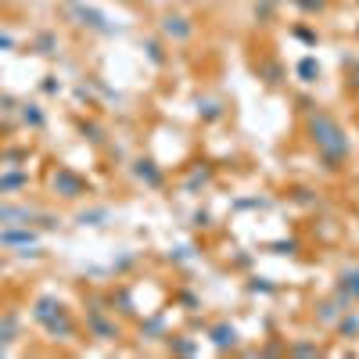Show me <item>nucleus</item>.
Returning a JSON list of instances; mask_svg holds the SVG:
<instances>
[{"label":"nucleus","instance_id":"nucleus-26","mask_svg":"<svg viewBox=\"0 0 359 359\" xmlns=\"http://www.w3.org/2000/svg\"><path fill=\"white\" fill-rule=\"evenodd\" d=\"M29 158V147H8V151H0V165H18Z\"/></svg>","mask_w":359,"mask_h":359},{"label":"nucleus","instance_id":"nucleus-16","mask_svg":"<svg viewBox=\"0 0 359 359\" xmlns=\"http://www.w3.org/2000/svg\"><path fill=\"white\" fill-rule=\"evenodd\" d=\"M259 79H266L269 86H277V83L287 79V69L280 62H259Z\"/></svg>","mask_w":359,"mask_h":359},{"label":"nucleus","instance_id":"nucleus-9","mask_svg":"<svg viewBox=\"0 0 359 359\" xmlns=\"http://www.w3.org/2000/svg\"><path fill=\"white\" fill-rule=\"evenodd\" d=\"M72 11V18H76V25H83V29H90V33H115V25L97 11V8H86L83 4V0H79V4H72L69 8Z\"/></svg>","mask_w":359,"mask_h":359},{"label":"nucleus","instance_id":"nucleus-37","mask_svg":"<svg viewBox=\"0 0 359 359\" xmlns=\"http://www.w3.org/2000/svg\"><path fill=\"white\" fill-rule=\"evenodd\" d=\"M180 302H184V306H191V309H194V306H198V298H194V294H187V291H184V294H180Z\"/></svg>","mask_w":359,"mask_h":359},{"label":"nucleus","instance_id":"nucleus-31","mask_svg":"<svg viewBox=\"0 0 359 359\" xmlns=\"http://www.w3.org/2000/svg\"><path fill=\"white\" fill-rule=\"evenodd\" d=\"M269 15H273V0H262V4H255V18L266 22Z\"/></svg>","mask_w":359,"mask_h":359},{"label":"nucleus","instance_id":"nucleus-4","mask_svg":"<svg viewBox=\"0 0 359 359\" xmlns=\"http://www.w3.org/2000/svg\"><path fill=\"white\" fill-rule=\"evenodd\" d=\"M50 191H54L57 198H65V201H79V198L94 194V184H90L83 172H76L72 165H57V169L50 172Z\"/></svg>","mask_w":359,"mask_h":359},{"label":"nucleus","instance_id":"nucleus-2","mask_svg":"<svg viewBox=\"0 0 359 359\" xmlns=\"http://www.w3.org/2000/svg\"><path fill=\"white\" fill-rule=\"evenodd\" d=\"M29 316H33L36 327H40L47 338H54V341H72L76 331H79L72 309L57 294H40L36 302H33V309H29Z\"/></svg>","mask_w":359,"mask_h":359},{"label":"nucleus","instance_id":"nucleus-24","mask_svg":"<svg viewBox=\"0 0 359 359\" xmlns=\"http://www.w3.org/2000/svg\"><path fill=\"white\" fill-rule=\"evenodd\" d=\"M76 219H79L83 226H86V223H90V226H101V223L108 219V208H83Z\"/></svg>","mask_w":359,"mask_h":359},{"label":"nucleus","instance_id":"nucleus-35","mask_svg":"<svg viewBox=\"0 0 359 359\" xmlns=\"http://www.w3.org/2000/svg\"><path fill=\"white\" fill-rule=\"evenodd\" d=\"M352 69V90H355V97H359V62H345Z\"/></svg>","mask_w":359,"mask_h":359},{"label":"nucleus","instance_id":"nucleus-21","mask_svg":"<svg viewBox=\"0 0 359 359\" xmlns=\"http://www.w3.org/2000/svg\"><path fill=\"white\" fill-rule=\"evenodd\" d=\"M79 130H83V137H86L90 144H104V126H101V123H94V118H83Z\"/></svg>","mask_w":359,"mask_h":359},{"label":"nucleus","instance_id":"nucleus-40","mask_svg":"<svg viewBox=\"0 0 359 359\" xmlns=\"http://www.w3.org/2000/svg\"><path fill=\"white\" fill-rule=\"evenodd\" d=\"M355 36H359V25H355Z\"/></svg>","mask_w":359,"mask_h":359},{"label":"nucleus","instance_id":"nucleus-30","mask_svg":"<svg viewBox=\"0 0 359 359\" xmlns=\"http://www.w3.org/2000/svg\"><path fill=\"white\" fill-rule=\"evenodd\" d=\"M291 355H320V345H291Z\"/></svg>","mask_w":359,"mask_h":359},{"label":"nucleus","instance_id":"nucleus-20","mask_svg":"<svg viewBox=\"0 0 359 359\" xmlns=\"http://www.w3.org/2000/svg\"><path fill=\"white\" fill-rule=\"evenodd\" d=\"M208 184H212V165H205V169H194V172H191V180L184 184V191H187V194H194L198 187H208Z\"/></svg>","mask_w":359,"mask_h":359},{"label":"nucleus","instance_id":"nucleus-1","mask_svg":"<svg viewBox=\"0 0 359 359\" xmlns=\"http://www.w3.org/2000/svg\"><path fill=\"white\" fill-rule=\"evenodd\" d=\"M306 133L316 147V155L323 162L327 172H341L348 155H352V147H348V133L345 126L338 123V118L331 111H323V108H313L309 118H306Z\"/></svg>","mask_w":359,"mask_h":359},{"label":"nucleus","instance_id":"nucleus-36","mask_svg":"<svg viewBox=\"0 0 359 359\" xmlns=\"http://www.w3.org/2000/svg\"><path fill=\"white\" fill-rule=\"evenodd\" d=\"M294 36H298V40H306V43H316V40H320L316 33H309V29H294Z\"/></svg>","mask_w":359,"mask_h":359},{"label":"nucleus","instance_id":"nucleus-6","mask_svg":"<svg viewBox=\"0 0 359 359\" xmlns=\"http://www.w3.org/2000/svg\"><path fill=\"white\" fill-rule=\"evenodd\" d=\"M86 334L97 341H118L123 327L115 323V316H108V309H86Z\"/></svg>","mask_w":359,"mask_h":359},{"label":"nucleus","instance_id":"nucleus-38","mask_svg":"<svg viewBox=\"0 0 359 359\" xmlns=\"http://www.w3.org/2000/svg\"><path fill=\"white\" fill-rule=\"evenodd\" d=\"M194 226H208V212H194Z\"/></svg>","mask_w":359,"mask_h":359},{"label":"nucleus","instance_id":"nucleus-15","mask_svg":"<svg viewBox=\"0 0 359 359\" xmlns=\"http://www.w3.org/2000/svg\"><path fill=\"white\" fill-rule=\"evenodd\" d=\"M334 331H338L341 338H359V313L345 309V313L334 320Z\"/></svg>","mask_w":359,"mask_h":359},{"label":"nucleus","instance_id":"nucleus-7","mask_svg":"<svg viewBox=\"0 0 359 359\" xmlns=\"http://www.w3.org/2000/svg\"><path fill=\"white\" fill-rule=\"evenodd\" d=\"M158 33L169 40V43H187L194 36V22L187 15H180V11H165L158 18Z\"/></svg>","mask_w":359,"mask_h":359},{"label":"nucleus","instance_id":"nucleus-33","mask_svg":"<svg viewBox=\"0 0 359 359\" xmlns=\"http://www.w3.org/2000/svg\"><path fill=\"white\" fill-rule=\"evenodd\" d=\"M15 47H18V40L11 33H0V50H15Z\"/></svg>","mask_w":359,"mask_h":359},{"label":"nucleus","instance_id":"nucleus-27","mask_svg":"<svg viewBox=\"0 0 359 359\" xmlns=\"http://www.w3.org/2000/svg\"><path fill=\"white\" fill-rule=\"evenodd\" d=\"M291 4L302 11V15H320L327 8V0H291Z\"/></svg>","mask_w":359,"mask_h":359},{"label":"nucleus","instance_id":"nucleus-14","mask_svg":"<svg viewBox=\"0 0 359 359\" xmlns=\"http://www.w3.org/2000/svg\"><path fill=\"white\" fill-rule=\"evenodd\" d=\"M341 313H345V306L338 302L334 294H331V298H323V302L316 306V320H320V323H331V327H334V320H338Z\"/></svg>","mask_w":359,"mask_h":359},{"label":"nucleus","instance_id":"nucleus-19","mask_svg":"<svg viewBox=\"0 0 359 359\" xmlns=\"http://www.w3.org/2000/svg\"><path fill=\"white\" fill-rule=\"evenodd\" d=\"M140 334H144V341H158V338H165V316L144 320V323H140Z\"/></svg>","mask_w":359,"mask_h":359},{"label":"nucleus","instance_id":"nucleus-11","mask_svg":"<svg viewBox=\"0 0 359 359\" xmlns=\"http://www.w3.org/2000/svg\"><path fill=\"white\" fill-rule=\"evenodd\" d=\"M133 180H137V184H144V187H151V191H158L165 184V172L151 158H137L133 162Z\"/></svg>","mask_w":359,"mask_h":359},{"label":"nucleus","instance_id":"nucleus-3","mask_svg":"<svg viewBox=\"0 0 359 359\" xmlns=\"http://www.w3.org/2000/svg\"><path fill=\"white\" fill-rule=\"evenodd\" d=\"M0 226H36V230H57L62 219L47 208H33V205H11L0 201Z\"/></svg>","mask_w":359,"mask_h":359},{"label":"nucleus","instance_id":"nucleus-10","mask_svg":"<svg viewBox=\"0 0 359 359\" xmlns=\"http://www.w3.org/2000/svg\"><path fill=\"white\" fill-rule=\"evenodd\" d=\"M22 338V313L18 309H4L0 313V355H8V345Z\"/></svg>","mask_w":359,"mask_h":359},{"label":"nucleus","instance_id":"nucleus-34","mask_svg":"<svg viewBox=\"0 0 359 359\" xmlns=\"http://www.w3.org/2000/svg\"><path fill=\"white\" fill-rule=\"evenodd\" d=\"M57 90H62V83H57L54 76H47L43 79V94H57Z\"/></svg>","mask_w":359,"mask_h":359},{"label":"nucleus","instance_id":"nucleus-39","mask_svg":"<svg viewBox=\"0 0 359 359\" xmlns=\"http://www.w3.org/2000/svg\"><path fill=\"white\" fill-rule=\"evenodd\" d=\"M69 4H79V0H69Z\"/></svg>","mask_w":359,"mask_h":359},{"label":"nucleus","instance_id":"nucleus-22","mask_svg":"<svg viewBox=\"0 0 359 359\" xmlns=\"http://www.w3.org/2000/svg\"><path fill=\"white\" fill-rule=\"evenodd\" d=\"M198 115L205 123H216V118H223V104L219 101H198Z\"/></svg>","mask_w":359,"mask_h":359},{"label":"nucleus","instance_id":"nucleus-28","mask_svg":"<svg viewBox=\"0 0 359 359\" xmlns=\"http://www.w3.org/2000/svg\"><path fill=\"white\" fill-rule=\"evenodd\" d=\"M169 348H172L176 355H194V352H198V345L187 341V338H169Z\"/></svg>","mask_w":359,"mask_h":359},{"label":"nucleus","instance_id":"nucleus-8","mask_svg":"<svg viewBox=\"0 0 359 359\" xmlns=\"http://www.w3.org/2000/svg\"><path fill=\"white\" fill-rule=\"evenodd\" d=\"M334 298L345 306V309H352V302H359V262H352V266H345L341 273H338V284H334Z\"/></svg>","mask_w":359,"mask_h":359},{"label":"nucleus","instance_id":"nucleus-17","mask_svg":"<svg viewBox=\"0 0 359 359\" xmlns=\"http://www.w3.org/2000/svg\"><path fill=\"white\" fill-rule=\"evenodd\" d=\"M57 47H62V43H57V33H50V29H47V33H36V36H33V50L43 54V57H54Z\"/></svg>","mask_w":359,"mask_h":359},{"label":"nucleus","instance_id":"nucleus-13","mask_svg":"<svg viewBox=\"0 0 359 359\" xmlns=\"http://www.w3.org/2000/svg\"><path fill=\"white\" fill-rule=\"evenodd\" d=\"M208 338H212L216 348H233V345H237V327H230V323H212V327H208Z\"/></svg>","mask_w":359,"mask_h":359},{"label":"nucleus","instance_id":"nucleus-5","mask_svg":"<svg viewBox=\"0 0 359 359\" xmlns=\"http://www.w3.org/2000/svg\"><path fill=\"white\" fill-rule=\"evenodd\" d=\"M0 248L15 255H40V230L36 226H0Z\"/></svg>","mask_w":359,"mask_h":359},{"label":"nucleus","instance_id":"nucleus-18","mask_svg":"<svg viewBox=\"0 0 359 359\" xmlns=\"http://www.w3.org/2000/svg\"><path fill=\"white\" fill-rule=\"evenodd\" d=\"M18 111H22V123H25L29 130H43L47 115H43V108H40V104H18Z\"/></svg>","mask_w":359,"mask_h":359},{"label":"nucleus","instance_id":"nucleus-12","mask_svg":"<svg viewBox=\"0 0 359 359\" xmlns=\"http://www.w3.org/2000/svg\"><path fill=\"white\" fill-rule=\"evenodd\" d=\"M29 187V169L22 165H0V194H18Z\"/></svg>","mask_w":359,"mask_h":359},{"label":"nucleus","instance_id":"nucleus-29","mask_svg":"<svg viewBox=\"0 0 359 359\" xmlns=\"http://www.w3.org/2000/svg\"><path fill=\"white\" fill-rule=\"evenodd\" d=\"M269 248H273L277 255H294V252H298V241L291 237V241H277V245H269Z\"/></svg>","mask_w":359,"mask_h":359},{"label":"nucleus","instance_id":"nucleus-25","mask_svg":"<svg viewBox=\"0 0 359 359\" xmlns=\"http://www.w3.org/2000/svg\"><path fill=\"white\" fill-rule=\"evenodd\" d=\"M144 50H147V57H151V65H165V47H162V40H144Z\"/></svg>","mask_w":359,"mask_h":359},{"label":"nucleus","instance_id":"nucleus-23","mask_svg":"<svg viewBox=\"0 0 359 359\" xmlns=\"http://www.w3.org/2000/svg\"><path fill=\"white\" fill-rule=\"evenodd\" d=\"M316 76H320V62H316V57H302V62H298V79L313 83Z\"/></svg>","mask_w":359,"mask_h":359},{"label":"nucleus","instance_id":"nucleus-32","mask_svg":"<svg viewBox=\"0 0 359 359\" xmlns=\"http://www.w3.org/2000/svg\"><path fill=\"white\" fill-rule=\"evenodd\" d=\"M294 201H298V205H313L316 198H313V191H306V187H298V191H294Z\"/></svg>","mask_w":359,"mask_h":359}]
</instances>
